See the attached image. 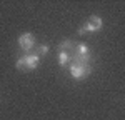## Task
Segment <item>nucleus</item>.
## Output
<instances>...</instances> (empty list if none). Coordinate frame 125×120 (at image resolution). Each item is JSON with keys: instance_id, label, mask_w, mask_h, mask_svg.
Instances as JSON below:
<instances>
[{"instance_id": "f257e3e1", "label": "nucleus", "mask_w": 125, "mask_h": 120, "mask_svg": "<svg viewBox=\"0 0 125 120\" xmlns=\"http://www.w3.org/2000/svg\"><path fill=\"white\" fill-rule=\"evenodd\" d=\"M70 73H72L73 79L82 80L85 77H88V73H92V67H90L88 62H82V60L73 59V62L70 63Z\"/></svg>"}, {"instance_id": "39448f33", "label": "nucleus", "mask_w": 125, "mask_h": 120, "mask_svg": "<svg viewBox=\"0 0 125 120\" xmlns=\"http://www.w3.org/2000/svg\"><path fill=\"white\" fill-rule=\"evenodd\" d=\"M77 60H82V62H88L90 60V50L85 43H80L77 45V55H75Z\"/></svg>"}, {"instance_id": "1a4fd4ad", "label": "nucleus", "mask_w": 125, "mask_h": 120, "mask_svg": "<svg viewBox=\"0 0 125 120\" xmlns=\"http://www.w3.org/2000/svg\"><path fill=\"white\" fill-rule=\"evenodd\" d=\"M47 52H48V45H45V43H42V45L39 47V53H40V55H45Z\"/></svg>"}, {"instance_id": "20e7f679", "label": "nucleus", "mask_w": 125, "mask_h": 120, "mask_svg": "<svg viewBox=\"0 0 125 120\" xmlns=\"http://www.w3.org/2000/svg\"><path fill=\"white\" fill-rule=\"evenodd\" d=\"M23 59H25V69L27 70H33L39 67L40 63V57L37 53H30V55H23Z\"/></svg>"}, {"instance_id": "423d86ee", "label": "nucleus", "mask_w": 125, "mask_h": 120, "mask_svg": "<svg viewBox=\"0 0 125 120\" xmlns=\"http://www.w3.org/2000/svg\"><path fill=\"white\" fill-rule=\"evenodd\" d=\"M68 60H70V55H68L67 52L60 50V53H58V63H60V67H65L68 63Z\"/></svg>"}, {"instance_id": "9d476101", "label": "nucleus", "mask_w": 125, "mask_h": 120, "mask_svg": "<svg viewBox=\"0 0 125 120\" xmlns=\"http://www.w3.org/2000/svg\"><path fill=\"white\" fill-rule=\"evenodd\" d=\"M85 33H87V29H85V27H82V29L78 30V35H85Z\"/></svg>"}, {"instance_id": "6e6552de", "label": "nucleus", "mask_w": 125, "mask_h": 120, "mask_svg": "<svg viewBox=\"0 0 125 120\" xmlns=\"http://www.w3.org/2000/svg\"><path fill=\"white\" fill-rule=\"evenodd\" d=\"M70 47H73V43H72V40H63V42L60 43V50L70 49Z\"/></svg>"}, {"instance_id": "f03ea898", "label": "nucleus", "mask_w": 125, "mask_h": 120, "mask_svg": "<svg viewBox=\"0 0 125 120\" xmlns=\"http://www.w3.org/2000/svg\"><path fill=\"white\" fill-rule=\"evenodd\" d=\"M19 45L22 49L25 50V52H29V50L33 49V45H35V37L32 35V33H23V35H20L19 37Z\"/></svg>"}, {"instance_id": "0eeeda50", "label": "nucleus", "mask_w": 125, "mask_h": 120, "mask_svg": "<svg viewBox=\"0 0 125 120\" xmlns=\"http://www.w3.org/2000/svg\"><path fill=\"white\" fill-rule=\"evenodd\" d=\"M15 67H17L19 70H27V69H25V59L20 57V59L17 60V63H15Z\"/></svg>"}, {"instance_id": "7ed1b4c3", "label": "nucleus", "mask_w": 125, "mask_h": 120, "mask_svg": "<svg viewBox=\"0 0 125 120\" xmlns=\"http://www.w3.org/2000/svg\"><path fill=\"white\" fill-rule=\"evenodd\" d=\"M102 25H104L102 19H100V17H97V15H92V17L88 19V22H87L85 29H87V32H97V30L102 29Z\"/></svg>"}]
</instances>
